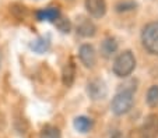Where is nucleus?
Segmentation results:
<instances>
[{"instance_id":"obj_17","label":"nucleus","mask_w":158,"mask_h":138,"mask_svg":"<svg viewBox=\"0 0 158 138\" xmlns=\"http://www.w3.org/2000/svg\"><path fill=\"white\" fill-rule=\"evenodd\" d=\"M136 6H137V4L134 3V2H131V0H125V2L118 3L116 6H115V9H116L118 13H125V11H130V10L136 9Z\"/></svg>"},{"instance_id":"obj_3","label":"nucleus","mask_w":158,"mask_h":138,"mask_svg":"<svg viewBox=\"0 0 158 138\" xmlns=\"http://www.w3.org/2000/svg\"><path fill=\"white\" fill-rule=\"evenodd\" d=\"M141 42L148 53L158 56V21L150 22L141 31Z\"/></svg>"},{"instance_id":"obj_16","label":"nucleus","mask_w":158,"mask_h":138,"mask_svg":"<svg viewBox=\"0 0 158 138\" xmlns=\"http://www.w3.org/2000/svg\"><path fill=\"white\" fill-rule=\"evenodd\" d=\"M55 25H56L57 30H59L60 32H63V34H69L70 30H72V22H70L67 18L62 17V15H60L56 21H55Z\"/></svg>"},{"instance_id":"obj_2","label":"nucleus","mask_w":158,"mask_h":138,"mask_svg":"<svg viewBox=\"0 0 158 138\" xmlns=\"http://www.w3.org/2000/svg\"><path fill=\"white\" fill-rule=\"evenodd\" d=\"M134 89H122L114 96V99L110 102V110L116 116H123L126 114L134 103Z\"/></svg>"},{"instance_id":"obj_11","label":"nucleus","mask_w":158,"mask_h":138,"mask_svg":"<svg viewBox=\"0 0 158 138\" xmlns=\"http://www.w3.org/2000/svg\"><path fill=\"white\" fill-rule=\"evenodd\" d=\"M60 10L57 7H48V9L39 10L36 11V18L39 21H49V22H55L57 18L60 17Z\"/></svg>"},{"instance_id":"obj_8","label":"nucleus","mask_w":158,"mask_h":138,"mask_svg":"<svg viewBox=\"0 0 158 138\" xmlns=\"http://www.w3.org/2000/svg\"><path fill=\"white\" fill-rule=\"evenodd\" d=\"M76 30H77L78 35L84 36V38H93V36L97 34L95 24H94L91 20L84 18V17H81L77 21V27H76Z\"/></svg>"},{"instance_id":"obj_19","label":"nucleus","mask_w":158,"mask_h":138,"mask_svg":"<svg viewBox=\"0 0 158 138\" xmlns=\"http://www.w3.org/2000/svg\"><path fill=\"white\" fill-rule=\"evenodd\" d=\"M0 69H2V61H0Z\"/></svg>"},{"instance_id":"obj_4","label":"nucleus","mask_w":158,"mask_h":138,"mask_svg":"<svg viewBox=\"0 0 158 138\" xmlns=\"http://www.w3.org/2000/svg\"><path fill=\"white\" fill-rule=\"evenodd\" d=\"M87 95L89 96V99L93 101H102L106 98L108 95V87L105 81L95 78L87 84Z\"/></svg>"},{"instance_id":"obj_15","label":"nucleus","mask_w":158,"mask_h":138,"mask_svg":"<svg viewBox=\"0 0 158 138\" xmlns=\"http://www.w3.org/2000/svg\"><path fill=\"white\" fill-rule=\"evenodd\" d=\"M39 138H62L60 130L55 126H45L39 132Z\"/></svg>"},{"instance_id":"obj_14","label":"nucleus","mask_w":158,"mask_h":138,"mask_svg":"<svg viewBox=\"0 0 158 138\" xmlns=\"http://www.w3.org/2000/svg\"><path fill=\"white\" fill-rule=\"evenodd\" d=\"M146 102L150 108H157L158 106V85H151L147 91Z\"/></svg>"},{"instance_id":"obj_10","label":"nucleus","mask_w":158,"mask_h":138,"mask_svg":"<svg viewBox=\"0 0 158 138\" xmlns=\"http://www.w3.org/2000/svg\"><path fill=\"white\" fill-rule=\"evenodd\" d=\"M74 78H76V66L73 64L72 60H69L67 63L64 64L63 67V71H62V81L64 87H72L73 82H74Z\"/></svg>"},{"instance_id":"obj_9","label":"nucleus","mask_w":158,"mask_h":138,"mask_svg":"<svg viewBox=\"0 0 158 138\" xmlns=\"http://www.w3.org/2000/svg\"><path fill=\"white\" fill-rule=\"evenodd\" d=\"M118 48H119V45H118L115 38H112V36L105 38L104 42L101 43V54L105 59H109V57H112L118 52Z\"/></svg>"},{"instance_id":"obj_1","label":"nucleus","mask_w":158,"mask_h":138,"mask_svg":"<svg viewBox=\"0 0 158 138\" xmlns=\"http://www.w3.org/2000/svg\"><path fill=\"white\" fill-rule=\"evenodd\" d=\"M134 69H136V57H134L133 52L130 50H125L120 54H118V57L114 61V66H112L114 74L119 78L129 77Z\"/></svg>"},{"instance_id":"obj_7","label":"nucleus","mask_w":158,"mask_h":138,"mask_svg":"<svg viewBox=\"0 0 158 138\" xmlns=\"http://www.w3.org/2000/svg\"><path fill=\"white\" fill-rule=\"evenodd\" d=\"M85 9L91 17L101 18L106 13V2L105 0H85Z\"/></svg>"},{"instance_id":"obj_6","label":"nucleus","mask_w":158,"mask_h":138,"mask_svg":"<svg viewBox=\"0 0 158 138\" xmlns=\"http://www.w3.org/2000/svg\"><path fill=\"white\" fill-rule=\"evenodd\" d=\"M78 57H80V61L84 64V67H87V69H93L97 63L95 49L91 45H88V43H84V45L80 46V49H78Z\"/></svg>"},{"instance_id":"obj_12","label":"nucleus","mask_w":158,"mask_h":138,"mask_svg":"<svg viewBox=\"0 0 158 138\" xmlns=\"http://www.w3.org/2000/svg\"><path fill=\"white\" fill-rule=\"evenodd\" d=\"M49 48H51V41H49L48 36H39L31 43V49H32L35 53L42 54L45 52H48Z\"/></svg>"},{"instance_id":"obj_18","label":"nucleus","mask_w":158,"mask_h":138,"mask_svg":"<svg viewBox=\"0 0 158 138\" xmlns=\"http://www.w3.org/2000/svg\"><path fill=\"white\" fill-rule=\"evenodd\" d=\"M112 138H123V135H122V132H115Z\"/></svg>"},{"instance_id":"obj_5","label":"nucleus","mask_w":158,"mask_h":138,"mask_svg":"<svg viewBox=\"0 0 158 138\" xmlns=\"http://www.w3.org/2000/svg\"><path fill=\"white\" fill-rule=\"evenodd\" d=\"M141 138H157L158 137V114H148L144 119L140 128Z\"/></svg>"},{"instance_id":"obj_13","label":"nucleus","mask_w":158,"mask_h":138,"mask_svg":"<svg viewBox=\"0 0 158 138\" xmlns=\"http://www.w3.org/2000/svg\"><path fill=\"white\" fill-rule=\"evenodd\" d=\"M74 128L77 130L78 132H88L89 130H91V127H93V120L91 119H88V117L85 116H78L74 119Z\"/></svg>"}]
</instances>
